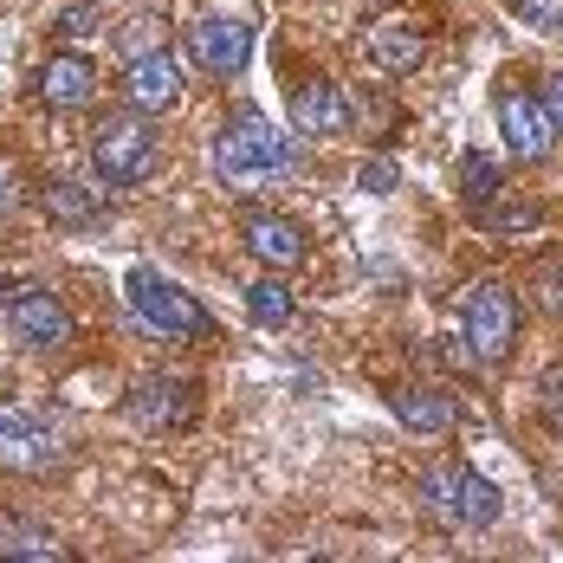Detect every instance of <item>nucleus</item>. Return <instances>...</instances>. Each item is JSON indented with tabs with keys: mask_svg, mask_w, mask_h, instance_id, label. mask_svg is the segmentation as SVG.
I'll list each match as a JSON object with an SVG mask.
<instances>
[{
	"mask_svg": "<svg viewBox=\"0 0 563 563\" xmlns=\"http://www.w3.org/2000/svg\"><path fill=\"white\" fill-rule=\"evenodd\" d=\"M298 169V143L285 136L279 123H266L260 111L227 117L221 143H214V175H221L233 195H253V188H273Z\"/></svg>",
	"mask_w": 563,
	"mask_h": 563,
	"instance_id": "obj_1",
	"label": "nucleus"
},
{
	"mask_svg": "<svg viewBox=\"0 0 563 563\" xmlns=\"http://www.w3.org/2000/svg\"><path fill=\"white\" fill-rule=\"evenodd\" d=\"M91 169L111 195H130L156 175V130L143 111H104L91 123Z\"/></svg>",
	"mask_w": 563,
	"mask_h": 563,
	"instance_id": "obj_2",
	"label": "nucleus"
},
{
	"mask_svg": "<svg viewBox=\"0 0 563 563\" xmlns=\"http://www.w3.org/2000/svg\"><path fill=\"white\" fill-rule=\"evenodd\" d=\"M415 493H421V506L434 511L441 525L453 531H486L493 518H499V486L486 479V473H473L466 460H441V466H421V479H415Z\"/></svg>",
	"mask_w": 563,
	"mask_h": 563,
	"instance_id": "obj_3",
	"label": "nucleus"
},
{
	"mask_svg": "<svg viewBox=\"0 0 563 563\" xmlns=\"http://www.w3.org/2000/svg\"><path fill=\"white\" fill-rule=\"evenodd\" d=\"M123 298H130V311L156 331V338H175V343H201L214 338V318H208V305L195 298V291H181L169 273H156V266H136L130 279H123Z\"/></svg>",
	"mask_w": 563,
	"mask_h": 563,
	"instance_id": "obj_4",
	"label": "nucleus"
},
{
	"mask_svg": "<svg viewBox=\"0 0 563 563\" xmlns=\"http://www.w3.org/2000/svg\"><path fill=\"white\" fill-rule=\"evenodd\" d=\"M466 343H473L479 363H506L511 356V343H518V298L499 279L466 291Z\"/></svg>",
	"mask_w": 563,
	"mask_h": 563,
	"instance_id": "obj_5",
	"label": "nucleus"
},
{
	"mask_svg": "<svg viewBox=\"0 0 563 563\" xmlns=\"http://www.w3.org/2000/svg\"><path fill=\"white\" fill-rule=\"evenodd\" d=\"M0 311H7V331L26 343V350H65V343L78 338V324H71V311H65V298L40 291V285L7 291V298H0Z\"/></svg>",
	"mask_w": 563,
	"mask_h": 563,
	"instance_id": "obj_6",
	"label": "nucleus"
},
{
	"mask_svg": "<svg viewBox=\"0 0 563 563\" xmlns=\"http://www.w3.org/2000/svg\"><path fill=\"white\" fill-rule=\"evenodd\" d=\"M65 441H58L53 421H40L33 408H13V401H0V466L7 473H46Z\"/></svg>",
	"mask_w": 563,
	"mask_h": 563,
	"instance_id": "obj_7",
	"label": "nucleus"
},
{
	"mask_svg": "<svg viewBox=\"0 0 563 563\" xmlns=\"http://www.w3.org/2000/svg\"><path fill=\"white\" fill-rule=\"evenodd\" d=\"M123 98H130V111H143V117L175 111V98H181V65H175L169 46H150V53H136L123 65Z\"/></svg>",
	"mask_w": 563,
	"mask_h": 563,
	"instance_id": "obj_8",
	"label": "nucleus"
},
{
	"mask_svg": "<svg viewBox=\"0 0 563 563\" xmlns=\"http://www.w3.org/2000/svg\"><path fill=\"white\" fill-rule=\"evenodd\" d=\"M123 408H130V421L143 434H169V428H188L195 421V389L181 376H143Z\"/></svg>",
	"mask_w": 563,
	"mask_h": 563,
	"instance_id": "obj_9",
	"label": "nucleus"
},
{
	"mask_svg": "<svg viewBox=\"0 0 563 563\" xmlns=\"http://www.w3.org/2000/svg\"><path fill=\"white\" fill-rule=\"evenodd\" d=\"M188 58L208 78H233L253 58V26H240V20H201V26H188Z\"/></svg>",
	"mask_w": 563,
	"mask_h": 563,
	"instance_id": "obj_10",
	"label": "nucleus"
},
{
	"mask_svg": "<svg viewBox=\"0 0 563 563\" xmlns=\"http://www.w3.org/2000/svg\"><path fill=\"white\" fill-rule=\"evenodd\" d=\"M499 130H506V150L518 163H544V156L558 150V130H551V117H544L538 98L506 91V98H499Z\"/></svg>",
	"mask_w": 563,
	"mask_h": 563,
	"instance_id": "obj_11",
	"label": "nucleus"
},
{
	"mask_svg": "<svg viewBox=\"0 0 563 563\" xmlns=\"http://www.w3.org/2000/svg\"><path fill=\"white\" fill-rule=\"evenodd\" d=\"M240 233H246V253H253L260 266H298V260H305V227L291 221V214L253 208V214L240 221Z\"/></svg>",
	"mask_w": 563,
	"mask_h": 563,
	"instance_id": "obj_12",
	"label": "nucleus"
},
{
	"mask_svg": "<svg viewBox=\"0 0 563 563\" xmlns=\"http://www.w3.org/2000/svg\"><path fill=\"white\" fill-rule=\"evenodd\" d=\"M40 98H46L53 111H85V104L98 98V65L85 53H53L40 65Z\"/></svg>",
	"mask_w": 563,
	"mask_h": 563,
	"instance_id": "obj_13",
	"label": "nucleus"
},
{
	"mask_svg": "<svg viewBox=\"0 0 563 563\" xmlns=\"http://www.w3.org/2000/svg\"><path fill=\"white\" fill-rule=\"evenodd\" d=\"M389 408L395 421L415 434V441H441V434H453V421H460V408H453L441 389H421V383H401V389H389Z\"/></svg>",
	"mask_w": 563,
	"mask_h": 563,
	"instance_id": "obj_14",
	"label": "nucleus"
},
{
	"mask_svg": "<svg viewBox=\"0 0 563 563\" xmlns=\"http://www.w3.org/2000/svg\"><path fill=\"white\" fill-rule=\"evenodd\" d=\"M291 130L305 136H343L350 130V98H343L331 78H311L291 91Z\"/></svg>",
	"mask_w": 563,
	"mask_h": 563,
	"instance_id": "obj_15",
	"label": "nucleus"
},
{
	"mask_svg": "<svg viewBox=\"0 0 563 563\" xmlns=\"http://www.w3.org/2000/svg\"><path fill=\"white\" fill-rule=\"evenodd\" d=\"M421 53H428V40H421L415 20H383V26H369V58H376V71L401 78V71L421 65Z\"/></svg>",
	"mask_w": 563,
	"mask_h": 563,
	"instance_id": "obj_16",
	"label": "nucleus"
},
{
	"mask_svg": "<svg viewBox=\"0 0 563 563\" xmlns=\"http://www.w3.org/2000/svg\"><path fill=\"white\" fill-rule=\"evenodd\" d=\"M40 208H46V221H53L58 233H85V227H98V214H104L98 195H91L85 181H53Z\"/></svg>",
	"mask_w": 563,
	"mask_h": 563,
	"instance_id": "obj_17",
	"label": "nucleus"
},
{
	"mask_svg": "<svg viewBox=\"0 0 563 563\" xmlns=\"http://www.w3.org/2000/svg\"><path fill=\"white\" fill-rule=\"evenodd\" d=\"M460 195H466V208H493V201L506 195V169H499L493 156L466 150V156H460Z\"/></svg>",
	"mask_w": 563,
	"mask_h": 563,
	"instance_id": "obj_18",
	"label": "nucleus"
},
{
	"mask_svg": "<svg viewBox=\"0 0 563 563\" xmlns=\"http://www.w3.org/2000/svg\"><path fill=\"white\" fill-rule=\"evenodd\" d=\"M0 558H26V563H58L65 558V544H58L46 525H0Z\"/></svg>",
	"mask_w": 563,
	"mask_h": 563,
	"instance_id": "obj_19",
	"label": "nucleus"
},
{
	"mask_svg": "<svg viewBox=\"0 0 563 563\" xmlns=\"http://www.w3.org/2000/svg\"><path fill=\"white\" fill-rule=\"evenodd\" d=\"M246 311H253V324H266V331H285L298 305H291V291H285L279 279H260L253 291H246Z\"/></svg>",
	"mask_w": 563,
	"mask_h": 563,
	"instance_id": "obj_20",
	"label": "nucleus"
},
{
	"mask_svg": "<svg viewBox=\"0 0 563 563\" xmlns=\"http://www.w3.org/2000/svg\"><path fill=\"white\" fill-rule=\"evenodd\" d=\"M538 221H544V208H538V201H506V195H499V201L486 208V227H493L499 240H518V233H531Z\"/></svg>",
	"mask_w": 563,
	"mask_h": 563,
	"instance_id": "obj_21",
	"label": "nucleus"
},
{
	"mask_svg": "<svg viewBox=\"0 0 563 563\" xmlns=\"http://www.w3.org/2000/svg\"><path fill=\"white\" fill-rule=\"evenodd\" d=\"M531 298H538L544 311H563V253H551V260L531 266Z\"/></svg>",
	"mask_w": 563,
	"mask_h": 563,
	"instance_id": "obj_22",
	"label": "nucleus"
},
{
	"mask_svg": "<svg viewBox=\"0 0 563 563\" xmlns=\"http://www.w3.org/2000/svg\"><path fill=\"white\" fill-rule=\"evenodd\" d=\"M511 13H518V26H531V33H563V0H511Z\"/></svg>",
	"mask_w": 563,
	"mask_h": 563,
	"instance_id": "obj_23",
	"label": "nucleus"
},
{
	"mask_svg": "<svg viewBox=\"0 0 563 563\" xmlns=\"http://www.w3.org/2000/svg\"><path fill=\"white\" fill-rule=\"evenodd\" d=\"M53 33L71 40V46H78V40H98V33H104V13H98V7H65L53 20Z\"/></svg>",
	"mask_w": 563,
	"mask_h": 563,
	"instance_id": "obj_24",
	"label": "nucleus"
},
{
	"mask_svg": "<svg viewBox=\"0 0 563 563\" xmlns=\"http://www.w3.org/2000/svg\"><path fill=\"white\" fill-rule=\"evenodd\" d=\"M356 181H363L369 195H389V188H395V163H389V156H369V163L356 169Z\"/></svg>",
	"mask_w": 563,
	"mask_h": 563,
	"instance_id": "obj_25",
	"label": "nucleus"
},
{
	"mask_svg": "<svg viewBox=\"0 0 563 563\" xmlns=\"http://www.w3.org/2000/svg\"><path fill=\"white\" fill-rule=\"evenodd\" d=\"M538 104H544V117H551V130L563 136V71H551V78H544V98H538Z\"/></svg>",
	"mask_w": 563,
	"mask_h": 563,
	"instance_id": "obj_26",
	"label": "nucleus"
},
{
	"mask_svg": "<svg viewBox=\"0 0 563 563\" xmlns=\"http://www.w3.org/2000/svg\"><path fill=\"white\" fill-rule=\"evenodd\" d=\"M441 356H448L453 369H473V363H479V356H473V343H466V338H448V343H441Z\"/></svg>",
	"mask_w": 563,
	"mask_h": 563,
	"instance_id": "obj_27",
	"label": "nucleus"
},
{
	"mask_svg": "<svg viewBox=\"0 0 563 563\" xmlns=\"http://www.w3.org/2000/svg\"><path fill=\"white\" fill-rule=\"evenodd\" d=\"M20 208V188H13V169L0 163V214H13Z\"/></svg>",
	"mask_w": 563,
	"mask_h": 563,
	"instance_id": "obj_28",
	"label": "nucleus"
}]
</instances>
